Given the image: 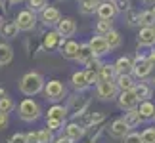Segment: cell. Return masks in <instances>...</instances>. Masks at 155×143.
Listing matches in <instances>:
<instances>
[{"label":"cell","instance_id":"6da1fadb","mask_svg":"<svg viewBox=\"0 0 155 143\" xmlns=\"http://www.w3.org/2000/svg\"><path fill=\"white\" fill-rule=\"evenodd\" d=\"M44 88V78L40 73H27L19 82V90L25 95H35Z\"/></svg>","mask_w":155,"mask_h":143},{"label":"cell","instance_id":"7a4b0ae2","mask_svg":"<svg viewBox=\"0 0 155 143\" xmlns=\"http://www.w3.org/2000/svg\"><path fill=\"white\" fill-rule=\"evenodd\" d=\"M40 116V107L37 101H33V99H23L21 103H19V118L21 120H25V122H33V120H37V118Z\"/></svg>","mask_w":155,"mask_h":143},{"label":"cell","instance_id":"3957f363","mask_svg":"<svg viewBox=\"0 0 155 143\" xmlns=\"http://www.w3.org/2000/svg\"><path fill=\"white\" fill-rule=\"evenodd\" d=\"M98 97L104 101H111L117 97V82L115 80H105L98 82Z\"/></svg>","mask_w":155,"mask_h":143},{"label":"cell","instance_id":"277c9868","mask_svg":"<svg viewBox=\"0 0 155 143\" xmlns=\"http://www.w3.org/2000/svg\"><path fill=\"white\" fill-rule=\"evenodd\" d=\"M17 29L19 31H31V29H35V23H37V17H35V11L31 10H23L17 14Z\"/></svg>","mask_w":155,"mask_h":143},{"label":"cell","instance_id":"5b68a950","mask_svg":"<svg viewBox=\"0 0 155 143\" xmlns=\"http://www.w3.org/2000/svg\"><path fill=\"white\" fill-rule=\"evenodd\" d=\"M44 94H46V99H52V101H58L65 95V86L63 82L59 80H50L48 84L44 86Z\"/></svg>","mask_w":155,"mask_h":143},{"label":"cell","instance_id":"8992f818","mask_svg":"<svg viewBox=\"0 0 155 143\" xmlns=\"http://www.w3.org/2000/svg\"><path fill=\"white\" fill-rule=\"evenodd\" d=\"M138 95L134 94V90H127V92H121L119 95V107L124 111H132L136 109V105H138Z\"/></svg>","mask_w":155,"mask_h":143},{"label":"cell","instance_id":"52a82bcc","mask_svg":"<svg viewBox=\"0 0 155 143\" xmlns=\"http://www.w3.org/2000/svg\"><path fill=\"white\" fill-rule=\"evenodd\" d=\"M117 10L119 8L113 0H104V2H100L96 14L100 15V19H113V17L117 15Z\"/></svg>","mask_w":155,"mask_h":143},{"label":"cell","instance_id":"ba28073f","mask_svg":"<svg viewBox=\"0 0 155 143\" xmlns=\"http://www.w3.org/2000/svg\"><path fill=\"white\" fill-rule=\"evenodd\" d=\"M151 69L153 67H151L150 59L138 56V57H136V61H134V71H132V73L136 75V78H146V76L151 73Z\"/></svg>","mask_w":155,"mask_h":143},{"label":"cell","instance_id":"9c48e42d","mask_svg":"<svg viewBox=\"0 0 155 143\" xmlns=\"http://www.w3.org/2000/svg\"><path fill=\"white\" fill-rule=\"evenodd\" d=\"M128 132H130V126L124 122V118H117V120H113L111 126H109L111 138H124Z\"/></svg>","mask_w":155,"mask_h":143},{"label":"cell","instance_id":"30bf717a","mask_svg":"<svg viewBox=\"0 0 155 143\" xmlns=\"http://www.w3.org/2000/svg\"><path fill=\"white\" fill-rule=\"evenodd\" d=\"M88 46L92 48V52H94V56L96 57H100V56H105L107 52H109V46H107V42H105V37H92V40L88 42Z\"/></svg>","mask_w":155,"mask_h":143},{"label":"cell","instance_id":"8fae6325","mask_svg":"<svg viewBox=\"0 0 155 143\" xmlns=\"http://www.w3.org/2000/svg\"><path fill=\"white\" fill-rule=\"evenodd\" d=\"M75 31H77V23L71 19V17H63V19H59L58 33L61 34V37H73Z\"/></svg>","mask_w":155,"mask_h":143},{"label":"cell","instance_id":"7c38bea8","mask_svg":"<svg viewBox=\"0 0 155 143\" xmlns=\"http://www.w3.org/2000/svg\"><path fill=\"white\" fill-rule=\"evenodd\" d=\"M115 71H117V75H130L134 71V61L127 56L119 57L115 61Z\"/></svg>","mask_w":155,"mask_h":143},{"label":"cell","instance_id":"4fadbf2b","mask_svg":"<svg viewBox=\"0 0 155 143\" xmlns=\"http://www.w3.org/2000/svg\"><path fill=\"white\" fill-rule=\"evenodd\" d=\"M138 44L140 46H153L155 44V29L153 27H144L138 33Z\"/></svg>","mask_w":155,"mask_h":143},{"label":"cell","instance_id":"5bb4252c","mask_svg":"<svg viewBox=\"0 0 155 143\" xmlns=\"http://www.w3.org/2000/svg\"><path fill=\"white\" fill-rule=\"evenodd\" d=\"M67 113H69L67 107H63V105H54V107H50V109H48L46 120H59V122H63L65 118H67Z\"/></svg>","mask_w":155,"mask_h":143},{"label":"cell","instance_id":"9a60e30c","mask_svg":"<svg viewBox=\"0 0 155 143\" xmlns=\"http://www.w3.org/2000/svg\"><path fill=\"white\" fill-rule=\"evenodd\" d=\"M79 48H81V44H77L75 40H67V42H63L61 44V56L65 57V59H77V56H79Z\"/></svg>","mask_w":155,"mask_h":143},{"label":"cell","instance_id":"2e32d148","mask_svg":"<svg viewBox=\"0 0 155 143\" xmlns=\"http://www.w3.org/2000/svg\"><path fill=\"white\" fill-rule=\"evenodd\" d=\"M65 135L73 141H79L82 135H84V126H81V124H77V122H71V124L65 126Z\"/></svg>","mask_w":155,"mask_h":143},{"label":"cell","instance_id":"e0dca14e","mask_svg":"<svg viewBox=\"0 0 155 143\" xmlns=\"http://www.w3.org/2000/svg\"><path fill=\"white\" fill-rule=\"evenodd\" d=\"M59 10L54 8V6H46V8L42 10V21L46 23V25H54V23H59Z\"/></svg>","mask_w":155,"mask_h":143},{"label":"cell","instance_id":"ac0fdd59","mask_svg":"<svg viewBox=\"0 0 155 143\" xmlns=\"http://www.w3.org/2000/svg\"><path fill=\"white\" fill-rule=\"evenodd\" d=\"M69 107L75 111V115H82L84 109L88 107V97H84V95H75V97H71Z\"/></svg>","mask_w":155,"mask_h":143},{"label":"cell","instance_id":"d6986e66","mask_svg":"<svg viewBox=\"0 0 155 143\" xmlns=\"http://www.w3.org/2000/svg\"><path fill=\"white\" fill-rule=\"evenodd\" d=\"M44 46L48 48V50H54V48H61V34L58 31H50L44 34Z\"/></svg>","mask_w":155,"mask_h":143},{"label":"cell","instance_id":"ffe728a7","mask_svg":"<svg viewBox=\"0 0 155 143\" xmlns=\"http://www.w3.org/2000/svg\"><path fill=\"white\" fill-rule=\"evenodd\" d=\"M136 82L130 75H117V88L121 92H127V90H134Z\"/></svg>","mask_w":155,"mask_h":143},{"label":"cell","instance_id":"44dd1931","mask_svg":"<svg viewBox=\"0 0 155 143\" xmlns=\"http://www.w3.org/2000/svg\"><path fill=\"white\" fill-rule=\"evenodd\" d=\"M71 84H73V88H77V90H84L88 84V78H86V71H79V73H73V76H71Z\"/></svg>","mask_w":155,"mask_h":143},{"label":"cell","instance_id":"7402d4cb","mask_svg":"<svg viewBox=\"0 0 155 143\" xmlns=\"http://www.w3.org/2000/svg\"><path fill=\"white\" fill-rule=\"evenodd\" d=\"M134 94L138 95L140 101H147L151 97V86L146 84V82H138V84L134 86Z\"/></svg>","mask_w":155,"mask_h":143},{"label":"cell","instance_id":"603a6c76","mask_svg":"<svg viewBox=\"0 0 155 143\" xmlns=\"http://www.w3.org/2000/svg\"><path fill=\"white\" fill-rule=\"evenodd\" d=\"M140 115H142V118H144V120H150V118H155V105L151 103L150 99L147 101H142L140 103Z\"/></svg>","mask_w":155,"mask_h":143},{"label":"cell","instance_id":"cb8c5ba5","mask_svg":"<svg viewBox=\"0 0 155 143\" xmlns=\"http://www.w3.org/2000/svg\"><path fill=\"white\" fill-rule=\"evenodd\" d=\"M94 57H96V56H94L92 48L88 46V44H81V48H79V56H77V61H82V63H90Z\"/></svg>","mask_w":155,"mask_h":143},{"label":"cell","instance_id":"d4e9b609","mask_svg":"<svg viewBox=\"0 0 155 143\" xmlns=\"http://www.w3.org/2000/svg\"><path fill=\"white\" fill-rule=\"evenodd\" d=\"M142 120H144V118H142V115H140V111H138V109H132V111H128L127 115H124V122H127L130 128L140 126V122H142Z\"/></svg>","mask_w":155,"mask_h":143},{"label":"cell","instance_id":"484cf974","mask_svg":"<svg viewBox=\"0 0 155 143\" xmlns=\"http://www.w3.org/2000/svg\"><path fill=\"white\" fill-rule=\"evenodd\" d=\"M115 65H104L102 69H100L98 73V82H105V80H113V76H115Z\"/></svg>","mask_w":155,"mask_h":143},{"label":"cell","instance_id":"4316f807","mask_svg":"<svg viewBox=\"0 0 155 143\" xmlns=\"http://www.w3.org/2000/svg\"><path fill=\"white\" fill-rule=\"evenodd\" d=\"M105 42H107V46H109V50H115V48L121 46L123 40H121V34H119L117 31H113V29H111V31L105 34Z\"/></svg>","mask_w":155,"mask_h":143},{"label":"cell","instance_id":"83f0119b","mask_svg":"<svg viewBox=\"0 0 155 143\" xmlns=\"http://www.w3.org/2000/svg\"><path fill=\"white\" fill-rule=\"evenodd\" d=\"M12 57H14L12 48L8 44H2V42H0V67H2V65H8L12 61Z\"/></svg>","mask_w":155,"mask_h":143},{"label":"cell","instance_id":"f1b7e54d","mask_svg":"<svg viewBox=\"0 0 155 143\" xmlns=\"http://www.w3.org/2000/svg\"><path fill=\"white\" fill-rule=\"evenodd\" d=\"M17 31H19V29H17V23L15 21H8L6 25H2V34H4L6 38H15L17 37Z\"/></svg>","mask_w":155,"mask_h":143},{"label":"cell","instance_id":"f546056e","mask_svg":"<svg viewBox=\"0 0 155 143\" xmlns=\"http://www.w3.org/2000/svg\"><path fill=\"white\" fill-rule=\"evenodd\" d=\"M111 29H113V21H111V19H100L98 25H96V31L102 34V37H105V34L109 33Z\"/></svg>","mask_w":155,"mask_h":143},{"label":"cell","instance_id":"4dcf8cb0","mask_svg":"<svg viewBox=\"0 0 155 143\" xmlns=\"http://www.w3.org/2000/svg\"><path fill=\"white\" fill-rule=\"evenodd\" d=\"M98 6H100V0H82V11L84 14H94L98 11Z\"/></svg>","mask_w":155,"mask_h":143},{"label":"cell","instance_id":"1f68e13d","mask_svg":"<svg viewBox=\"0 0 155 143\" xmlns=\"http://www.w3.org/2000/svg\"><path fill=\"white\" fill-rule=\"evenodd\" d=\"M155 23V15H153V11H142L140 14V25H144V27H151Z\"/></svg>","mask_w":155,"mask_h":143},{"label":"cell","instance_id":"d6a6232c","mask_svg":"<svg viewBox=\"0 0 155 143\" xmlns=\"http://www.w3.org/2000/svg\"><path fill=\"white\" fill-rule=\"evenodd\" d=\"M12 109H14V101H12V97H8V95L0 97V111H2V113H10Z\"/></svg>","mask_w":155,"mask_h":143},{"label":"cell","instance_id":"836d02e7","mask_svg":"<svg viewBox=\"0 0 155 143\" xmlns=\"http://www.w3.org/2000/svg\"><path fill=\"white\" fill-rule=\"evenodd\" d=\"M142 143H155V128H147L142 132Z\"/></svg>","mask_w":155,"mask_h":143},{"label":"cell","instance_id":"e575fe53","mask_svg":"<svg viewBox=\"0 0 155 143\" xmlns=\"http://www.w3.org/2000/svg\"><path fill=\"white\" fill-rule=\"evenodd\" d=\"M46 6H48V0H29V8H31V11H37V10L42 11Z\"/></svg>","mask_w":155,"mask_h":143},{"label":"cell","instance_id":"d590c367","mask_svg":"<svg viewBox=\"0 0 155 143\" xmlns=\"http://www.w3.org/2000/svg\"><path fill=\"white\" fill-rule=\"evenodd\" d=\"M123 143H142V134L128 132V134L123 138Z\"/></svg>","mask_w":155,"mask_h":143},{"label":"cell","instance_id":"8d00e7d4","mask_svg":"<svg viewBox=\"0 0 155 143\" xmlns=\"http://www.w3.org/2000/svg\"><path fill=\"white\" fill-rule=\"evenodd\" d=\"M38 134V143H48L50 139H52V132L48 128L46 130H40V132H37Z\"/></svg>","mask_w":155,"mask_h":143},{"label":"cell","instance_id":"74e56055","mask_svg":"<svg viewBox=\"0 0 155 143\" xmlns=\"http://www.w3.org/2000/svg\"><path fill=\"white\" fill-rule=\"evenodd\" d=\"M8 143H27V135L25 134H14L8 139Z\"/></svg>","mask_w":155,"mask_h":143},{"label":"cell","instance_id":"f35d334b","mask_svg":"<svg viewBox=\"0 0 155 143\" xmlns=\"http://www.w3.org/2000/svg\"><path fill=\"white\" fill-rule=\"evenodd\" d=\"M140 23V14H136L134 10H128V25H136Z\"/></svg>","mask_w":155,"mask_h":143},{"label":"cell","instance_id":"ab89813d","mask_svg":"<svg viewBox=\"0 0 155 143\" xmlns=\"http://www.w3.org/2000/svg\"><path fill=\"white\" fill-rule=\"evenodd\" d=\"M46 126H48V130L52 132V130H59L63 126V122H59V120H46Z\"/></svg>","mask_w":155,"mask_h":143},{"label":"cell","instance_id":"60d3db41","mask_svg":"<svg viewBox=\"0 0 155 143\" xmlns=\"http://www.w3.org/2000/svg\"><path fill=\"white\" fill-rule=\"evenodd\" d=\"M6 126H8V113L0 111V130H4Z\"/></svg>","mask_w":155,"mask_h":143},{"label":"cell","instance_id":"b9f144b4","mask_svg":"<svg viewBox=\"0 0 155 143\" xmlns=\"http://www.w3.org/2000/svg\"><path fill=\"white\" fill-rule=\"evenodd\" d=\"M27 143H38V134H27Z\"/></svg>","mask_w":155,"mask_h":143},{"label":"cell","instance_id":"7bdbcfd3","mask_svg":"<svg viewBox=\"0 0 155 143\" xmlns=\"http://www.w3.org/2000/svg\"><path fill=\"white\" fill-rule=\"evenodd\" d=\"M56 143H73V139H69L67 135H65V138H58V139H56Z\"/></svg>","mask_w":155,"mask_h":143},{"label":"cell","instance_id":"ee69618b","mask_svg":"<svg viewBox=\"0 0 155 143\" xmlns=\"http://www.w3.org/2000/svg\"><path fill=\"white\" fill-rule=\"evenodd\" d=\"M147 59H150V63H151V67H155V52L151 53V56L150 57H147Z\"/></svg>","mask_w":155,"mask_h":143},{"label":"cell","instance_id":"f6af8a7d","mask_svg":"<svg viewBox=\"0 0 155 143\" xmlns=\"http://www.w3.org/2000/svg\"><path fill=\"white\" fill-rule=\"evenodd\" d=\"M144 2H147V4H155V0H144Z\"/></svg>","mask_w":155,"mask_h":143},{"label":"cell","instance_id":"bcb514c9","mask_svg":"<svg viewBox=\"0 0 155 143\" xmlns=\"http://www.w3.org/2000/svg\"><path fill=\"white\" fill-rule=\"evenodd\" d=\"M10 2H12V4H17V2H21V0H10Z\"/></svg>","mask_w":155,"mask_h":143},{"label":"cell","instance_id":"7dc6e473","mask_svg":"<svg viewBox=\"0 0 155 143\" xmlns=\"http://www.w3.org/2000/svg\"><path fill=\"white\" fill-rule=\"evenodd\" d=\"M151 11H153V15H155V6H153V10H151Z\"/></svg>","mask_w":155,"mask_h":143},{"label":"cell","instance_id":"c3c4849f","mask_svg":"<svg viewBox=\"0 0 155 143\" xmlns=\"http://www.w3.org/2000/svg\"><path fill=\"white\" fill-rule=\"evenodd\" d=\"M0 25H2V17H0Z\"/></svg>","mask_w":155,"mask_h":143},{"label":"cell","instance_id":"681fc988","mask_svg":"<svg viewBox=\"0 0 155 143\" xmlns=\"http://www.w3.org/2000/svg\"><path fill=\"white\" fill-rule=\"evenodd\" d=\"M100 2H104V0H100Z\"/></svg>","mask_w":155,"mask_h":143}]
</instances>
